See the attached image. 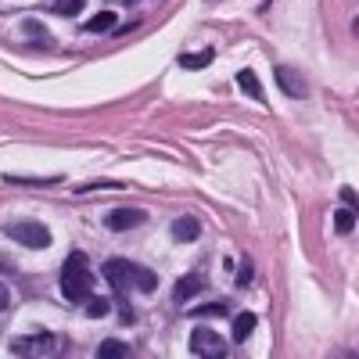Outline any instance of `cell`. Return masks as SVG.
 I'll return each instance as SVG.
<instances>
[{"label": "cell", "instance_id": "6da1fadb", "mask_svg": "<svg viewBox=\"0 0 359 359\" xmlns=\"http://www.w3.org/2000/svg\"><path fill=\"white\" fill-rule=\"evenodd\" d=\"M101 273L104 280L115 287V298H118V313H123V323H133V309L126 302V294L130 291H140V294H151L158 287V273L155 269H144L130 259H108L101 266Z\"/></svg>", "mask_w": 359, "mask_h": 359}, {"label": "cell", "instance_id": "7a4b0ae2", "mask_svg": "<svg viewBox=\"0 0 359 359\" xmlns=\"http://www.w3.org/2000/svg\"><path fill=\"white\" fill-rule=\"evenodd\" d=\"M62 294L69 302H86L94 294V277H90V266L83 252H72L62 266Z\"/></svg>", "mask_w": 359, "mask_h": 359}, {"label": "cell", "instance_id": "3957f363", "mask_svg": "<svg viewBox=\"0 0 359 359\" xmlns=\"http://www.w3.org/2000/svg\"><path fill=\"white\" fill-rule=\"evenodd\" d=\"M230 352V345L216 334L208 331V327H194L191 331V355H201V359H223Z\"/></svg>", "mask_w": 359, "mask_h": 359}, {"label": "cell", "instance_id": "277c9868", "mask_svg": "<svg viewBox=\"0 0 359 359\" xmlns=\"http://www.w3.org/2000/svg\"><path fill=\"white\" fill-rule=\"evenodd\" d=\"M11 352L15 355H57L62 352V341L54 334H22L11 341Z\"/></svg>", "mask_w": 359, "mask_h": 359}, {"label": "cell", "instance_id": "5b68a950", "mask_svg": "<svg viewBox=\"0 0 359 359\" xmlns=\"http://www.w3.org/2000/svg\"><path fill=\"white\" fill-rule=\"evenodd\" d=\"M8 237H11V241H18V245H25V248H36V252L50 245V230L43 223H11L8 226Z\"/></svg>", "mask_w": 359, "mask_h": 359}, {"label": "cell", "instance_id": "8992f818", "mask_svg": "<svg viewBox=\"0 0 359 359\" xmlns=\"http://www.w3.org/2000/svg\"><path fill=\"white\" fill-rule=\"evenodd\" d=\"M277 83L287 97H309V83L298 69H287V65H277Z\"/></svg>", "mask_w": 359, "mask_h": 359}, {"label": "cell", "instance_id": "52a82bcc", "mask_svg": "<svg viewBox=\"0 0 359 359\" xmlns=\"http://www.w3.org/2000/svg\"><path fill=\"white\" fill-rule=\"evenodd\" d=\"M147 216L140 212V208H111V212L104 216V226L108 230H115V233H123V230H133V226H140Z\"/></svg>", "mask_w": 359, "mask_h": 359}, {"label": "cell", "instance_id": "ba28073f", "mask_svg": "<svg viewBox=\"0 0 359 359\" xmlns=\"http://www.w3.org/2000/svg\"><path fill=\"white\" fill-rule=\"evenodd\" d=\"M169 233H172V241L191 245V241H198V237H201V223H198L194 216H180V219H172Z\"/></svg>", "mask_w": 359, "mask_h": 359}, {"label": "cell", "instance_id": "9c48e42d", "mask_svg": "<svg viewBox=\"0 0 359 359\" xmlns=\"http://www.w3.org/2000/svg\"><path fill=\"white\" fill-rule=\"evenodd\" d=\"M201 287H205V277H201V273H184V277L176 280L172 298H176V302H187V298H194Z\"/></svg>", "mask_w": 359, "mask_h": 359}, {"label": "cell", "instance_id": "30bf717a", "mask_svg": "<svg viewBox=\"0 0 359 359\" xmlns=\"http://www.w3.org/2000/svg\"><path fill=\"white\" fill-rule=\"evenodd\" d=\"M255 323H259L255 313H237V316H233V341H237V345L248 341V334L255 331Z\"/></svg>", "mask_w": 359, "mask_h": 359}, {"label": "cell", "instance_id": "8fae6325", "mask_svg": "<svg viewBox=\"0 0 359 359\" xmlns=\"http://www.w3.org/2000/svg\"><path fill=\"white\" fill-rule=\"evenodd\" d=\"M237 83H241V90H245L252 101L262 104V86H259V76H255L252 69H241V72H237Z\"/></svg>", "mask_w": 359, "mask_h": 359}, {"label": "cell", "instance_id": "7c38bea8", "mask_svg": "<svg viewBox=\"0 0 359 359\" xmlns=\"http://www.w3.org/2000/svg\"><path fill=\"white\" fill-rule=\"evenodd\" d=\"M133 348L126 345V341H115V338H108V341H101L97 345V359H123V355H130Z\"/></svg>", "mask_w": 359, "mask_h": 359}, {"label": "cell", "instance_id": "4fadbf2b", "mask_svg": "<svg viewBox=\"0 0 359 359\" xmlns=\"http://www.w3.org/2000/svg\"><path fill=\"white\" fill-rule=\"evenodd\" d=\"M83 4H86V0H50V11L54 15H62V18H76L79 11H83Z\"/></svg>", "mask_w": 359, "mask_h": 359}, {"label": "cell", "instance_id": "5bb4252c", "mask_svg": "<svg viewBox=\"0 0 359 359\" xmlns=\"http://www.w3.org/2000/svg\"><path fill=\"white\" fill-rule=\"evenodd\" d=\"M108 29H115V11H97L86 22V33H108Z\"/></svg>", "mask_w": 359, "mask_h": 359}, {"label": "cell", "instance_id": "9a60e30c", "mask_svg": "<svg viewBox=\"0 0 359 359\" xmlns=\"http://www.w3.org/2000/svg\"><path fill=\"white\" fill-rule=\"evenodd\" d=\"M212 57H216V50H201V54H180V65H184V69H205V65H212Z\"/></svg>", "mask_w": 359, "mask_h": 359}, {"label": "cell", "instance_id": "2e32d148", "mask_svg": "<svg viewBox=\"0 0 359 359\" xmlns=\"http://www.w3.org/2000/svg\"><path fill=\"white\" fill-rule=\"evenodd\" d=\"M334 226H338V233H352V230H355V216H352V208H338Z\"/></svg>", "mask_w": 359, "mask_h": 359}, {"label": "cell", "instance_id": "e0dca14e", "mask_svg": "<svg viewBox=\"0 0 359 359\" xmlns=\"http://www.w3.org/2000/svg\"><path fill=\"white\" fill-rule=\"evenodd\" d=\"M194 320H212V316H226V306L223 302H212V306H198L194 313H191Z\"/></svg>", "mask_w": 359, "mask_h": 359}, {"label": "cell", "instance_id": "ac0fdd59", "mask_svg": "<svg viewBox=\"0 0 359 359\" xmlns=\"http://www.w3.org/2000/svg\"><path fill=\"white\" fill-rule=\"evenodd\" d=\"M108 309H111L108 298H97V294H90V298H86V313H90V316H104Z\"/></svg>", "mask_w": 359, "mask_h": 359}, {"label": "cell", "instance_id": "d6986e66", "mask_svg": "<svg viewBox=\"0 0 359 359\" xmlns=\"http://www.w3.org/2000/svg\"><path fill=\"white\" fill-rule=\"evenodd\" d=\"M252 277H255L252 259H241V266H237V287H248V284H252Z\"/></svg>", "mask_w": 359, "mask_h": 359}, {"label": "cell", "instance_id": "ffe728a7", "mask_svg": "<svg viewBox=\"0 0 359 359\" xmlns=\"http://www.w3.org/2000/svg\"><path fill=\"white\" fill-rule=\"evenodd\" d=\"M104 187H115V191H118L123 184H111V180H97V184H83V187H76V191H79V194H86V191H104Z\"/></svg>", "mask_w": 359, "mask_h": 359}, {"label": "cell", "instance_id": "44dd1931", "mask_svg": "<svg viewBox=\"0 0 359 359\" xmlns=\"http://www.w3.org/2000/svg\"><path fill=\"white\" fill-rule=\"evenodd\" d=\"M341 201L352 205V201H355V191H352V187H341Z\"/></svg>", "mask_w": 359, "mask_h": 359}, {"label": "cell", "instance_id": "7402d4cb", "mask_svg": "<svg viewBox=\"0 0 359 359\" xmlns=\"http://www.w3.org/2000/svg\"><path fill=\"white\" fill-rule=\"evenodd\" d=\"M4 306H8V287L0 284V309H4Z\"/></svg>", "mask_w": 359, "mask_h": 359}, {"label": "cell", "instance_id": "603a6c76", "mask_svg": "<svg viewBox=\"0 0 359 359\" xmlns=\"http://www.w3.org/2000/svg\"><path fill=\"white\" fill-rule=\"evenodd\" d=\"M126 4H130V8H137V4H140V0H126Z\"/></svg>", "mask_w": 359, "mask_h": 359}]
</instances>
